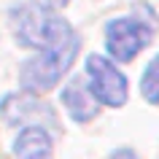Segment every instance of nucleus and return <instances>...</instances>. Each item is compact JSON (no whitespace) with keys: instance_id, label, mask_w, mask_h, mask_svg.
Returning <instances> with one entry per match:
<instances>
[{"instance_id":"6e6552de","label":"nucleus","mask_w":159,"mask_h":159,"mask_svg":"<svg viewBox=\"0 0 159 159\" xmlns=\"http://www.w3.org/2000/svg\"><path fill=\"white\" fill-rule=\"evenodd\" d=\"M140 94L151 105L159 102V54L148 62V67L143 70V78H140Z\"/></svg>"},{"instance_id":"20e7f679","label":"nucleus","mask_w":159,"mask_h":159,"mask_svg":"<svg viewBox=\"0 0 159 159\" xmlns=\"http://www.w3.org/2000/svg\"><path fill=\"white\" fill-rule=\"evenodd\" d=\"M86 75H89V89L97 102L108 105V108H121L127 102L129 86L113 62H108L100 54H89L86 57Z\"/></svg>"},{"instance_id":"9d476101","label":"nucleus","mask_w":159,"mask_h":159,"mask_svg":"<svg viewBox=\"0 0 159 159\" xmlns=\"http://www.w3.org/2000/svg\"><path fill=\"white\" fill-rule=\"evenodd\" d=\"M54 3H62V6H65V3H67V0H54Z\"/></svg>"},{"instance_id":"39448f33","label":"nucleus","mask_w":159,"mask_h":159,"mask_svg":"<svg viewBox=\"0 0 159 159\" xmlns=\"http://www.w3.org/2000/svg\"><path fill=\"white\" fill-rule=\"evenodd\" d=\"M0 116L6 119L11 127H57V113L51 111L43 100L35 94L22 92V94H6L0 102Z\"/></svg>"},{"instance_id":"f03ea898","label":"nucleus","mask_w":159,"mask_h":159,"mask_svg":"<svg viewBox=\"0 0 159 159\" xmlns=\"http://www.w3.org/2000/svg\"><path fill=\"white\" fill-rule=\"evenodd\" d=\"M75 54H78V46L65 51H51V54H38V57L27 59L25 65L19 67V84L22 89L30 94H41L49 92L59 84V78L70 70Z\"/></svg>"},{"instance_id":"0eeeda50","label":"nucleus","mask_w":159,"mask_h":159,"mask_svg":"<svg viewBox=\"0 0 159 159\" xmlns=\"http://www.w3.org/2000/svg\"><path fill=\"white\" fill-rule=\"evenodd\" d=\"M16 159H51V135L43 127H25L14 140Z\"/></svg>"},{"instance_id":"7ed1b4c3","label":"nucleus","mask_w":159,"mask_h":159,"mask_svg":"<svg viewBox=\"0 0 159 159\" xmlns=\"http://www.w3.org/2000/svg\"><path fill=\"white\" fill-rule=\"evenodd\" d=\"M154 38V25L135 16H116L105 25V49L113 59L129 62L140 54Z\"/></svg>"},{"instance_id":"1a4fd4ad","label":"nucleus","mask_w":159,"mask_h":159,"mask_svg":"<svg viewBox=\"0 0 159 159\" xmlns=\"http://www.w3.org/2000/svg\"><path fill=\"white\" fill-rule=\"evenodd\" d=\"M111 159H138V157H135L132 148H119V151H113V154H111Z\"/></svg>"},{"instance_id":"f257e3e1","label":"nucleus","mask_w":159,"mask_h":159,"mask_svg":"<svg viewBox=\"0 0 159 159\" xmlns=\"http://www.w3.org/2000/svg\"><path fill=\"white\" fill-rule=\"evenodd\" d=\"M11 27H14L19 46L35 49L38 54L81 46L73 27L59 14H54L46 6H38V3H22L19 8L11 11Z\"/></svg>"},{"instance_id":"423d86ee","label":"nucleus","mask_w":159,"mask_h":159,"mask_svg":"<svg viewBox=\"0 0 159 159\" xmlns=\"http://www.w3.org/2000/svg\"><path fill=\"white\" fill-rule=\"evenodd\" d=\"M59 100H62V105L67 108L70 119L78 121V124L92 121V119L97 116V111H100V105H97V100H94L92 89H86V86L81 84V78L67 81L65 89H62V94H59Z\"/></svg>"}]
</instances>
